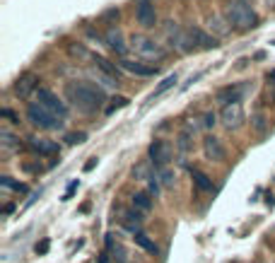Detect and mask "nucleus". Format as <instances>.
Segmentation results:
<instances>
[{
	"label": "nucleus",
	"mask_w": 275,
	"mask_h": 263,
	"mask_svg": "<svg viewBox=\"0 0 275 263\" xmlns=\"http://www.w3.org/2000/svg\"><path fill=\"white\" fill-rule=\"evenodd\" d=\"M65 97L82 114H97L99 109H104V102H107V94L99 87H94L92 82H68Z\"/></svg>",
	"instance_id": "obj_1"
},
{
	"label": "nucleus",
	"mask_w": 275,
	"mask_h": 263,
	"mask_svg": "<svg viewBox=\"0 0 275 263\" xmlns=\"http://www.w3.org/2000/svg\"><path fill=\"white\" fill-rule=\"evenodd\" d=\"M227 20L242 31L253 29V27L258 25V15L248 7L247 2H242V0H237V2H229V5H227Z\"/></svg>",
	"instance_id": "obj_2"
},
{
	"label": "nucleus",
	"mask_w": 275,
	"mask_h": 263,
	"mask_svg": "<svg viewBox=\"0 0 275 263\" xmlns=\"http://www.w3.org/2000/svg\"><path fill=\"white\" fill-rule=\"evenodd\" d=\"M131 49H133V53L140 56L142 60H165V56H166V51L160 44H155L152 39H147V36H142V34H136V36L131 39Z\"/></svg>",
	"instance_id": "obj_3"
},
{
	"label": "nucleus",
	"mask_w": 275,
	"mask_h": 263,
	"mask_svg": "<svg viewBox=\"0 0 275 263\" xmlns=\"http://www.w3.org/2000/svg\"><path fill=\"white\" fill-rule=\"evenodd\" d=\"M27 118H29L31 126H36V128H41V131H55V128L63 126V121L55 118L51 111H46L39 102H34V104L27 106Z\"/></svg>",
	"instance_id": "obj_4"
},
{
	"label": "nucleus",
	"mask_w": 275,
	"mask_h": 263,
	"mask_svg": "<svg viewBox=\"0 0 275 263\" xmlns=\"http://www.w3.org/2000/svg\"><path fill=\"white\" fill-rule=\"evenodd\" d=\"M165 36H166V41H169V46H171V49H176V51H181V53H189V51L195 49L189 29H181L176 22H166L165 25Z\"/></svg>",
	"instance_id": "obj_5"
},
{
	"label": "nucleus",
	"mask_w": 275,
	"mask_h": 263,
	"mask_svg": "<svg viewBox=\"0 0 275 263\" xmlns=\"http://www.w3.org/2000/svg\"><path fill=\"white\" fill-rule=\"evenodd\" d=\"M36 97H39V104L46 109V111H51L55 118H63L68 116V106L58 99V94L55 92H51V89H46V87H39L36 89Z\"/></svg>",
	"instance_id": "obj_6"
},
{
	"label": "nucleus",
	"mask_w": 275,
	"mask_h": 263,
	"mask_svg": "<svg viewBox=\"0 0 275 263\" xmlns=\"http://www.w3.org/2000/svg\"><path fill=\"white\" fill-rule=\"evenodd\" d=\"M171 145L166 143V140H152L150 143V150H147V155H150V162L157 167V169H165L169 167V162H171Z\"/></svg>",
	"instance_id": "obj_7"
},
{
	"label": "nucleus",
	"mask_w": 275,
	"mask_h": 263,
	"mask_svg": "<svg viewBox=\"0 0 275 263\" xmlns=\"http://www.w3.org/2000/svg\"><path fill=\"white\" fill-rule=\"evenodd\" d=\"M136 20H138V25L145 27V29H152L157 25V10H155V2L152 0H138Z\"/></svg>",
	"instance_id": "obj_8"
},
{
	"label": "nucleus",
	"mask_w": 275,
	"mask_h": 263,
	"mask_svg": "<svg viewBox=\"0 0 275 263\" xmlns=\"http://www.w3.org/2000/svg\"><path fill=\"white\" fill-rule=\"evenodd\" d=\"M220 118H222V123H224V128L237 131V128L244 123V109H242V104L237 102V104H227V106H222Z\"/></svg>",
	"instance_id": "obj_9"
},
{
	"label": "nucleus",
	"mask_w": 275,
	"mask_h": 263,
	"mask_svg": "<svg viewBox=\"0 0 275 263\" xmlns=\"http://www.w3.org/2000/svg\"><path fill=\"white\" fill-rule=\"evenodd\" d=\"M126 73H133V75H140V78H150V75H157L160 68L152 65V63H145V60H128V58H121L118 63Z\"/></svg>",
	"instance_id": "obj_10"
},
{
	"label": "nucleus",
	"mask_w": 275,
	"mask_h": 263,
	"mask_svg": "<svg viewBox=\"0 0 275 263\" xmlns=\"http://www.w3.org/2000/svg\"><path fill=\"white\" fill-rule=\"evenodd\" d=\"M34 89H39V78H36L34 73H25V75L15 82V94H17L20 99H27Z\"/></svg>",
	"instance_id": "obj_11"
},
{
	"label": "nucleus",
	"mask_w": 275,
	"mask_h": 263,
	"mask_svg": "<svg viewBox=\"0 0 275 263\" xmlns=\"http://www.w3.org/2000/svg\"><path fill=\"white\" fill-rule=\"evenodd\" d=\"M242 94H244V85H227V87H222L215 94V99L220 102L222 106H227V104H237L242 99Z\"/></svg>",
	"instance_id": "obj_12"
},
{
	"label": "nucleus",
	"mask_w": 275,
	"mask_h": 263,
	"mask_svg": "<svg viewBox=\"0 0 275 263\" xmlns=\"http://www.w3.org/2000/svg\"><path fill=\"white\" fill-rule=\"evenodd\" d=\"M189 34H191L193 46H195V49H203V51H210V49H215V46H218V39H215V36L205 34V31H203V29H198V27H191V29H189Z\"/></svg>",
	"instance_id": "obj_13"
},
{
	"label": "nucleus",
	"mask_w": 275,
	"mask_h": 263,
	"mask_svg": "<svg viewBox=\"0 0 275 263\" xmlns=\"http://www.w3.org/2000/svg\"><path fill=\"white\" fill-rule=\"evenodd\" d=\"M27 145H29V150L36 152V155H46V157L58 155V145H55L54 140H46V138H29Z\"/></svg>",
	"instance_id": "obj_14"
},
{
	"label": "nucleus",
	"mask_w": 275,
	"mask_h": 263,
	"mask_svg": "<svg viewBox=\"0 0 275 263\" xmlns=\"http://www.w3.org/2000/svg\"><path fill=\"white\" fill-rule=\"evenodd\" d=\"M104 39H107V44H109L111 51H116L118 56L126 53V41H123V34H121L118 27H109V29L104 31Z\"/></svg>",
	"instance_id": "obj_15"
},
{
	"label": "nucleus",
	"mask_w": 275,
	"mask_h": 263,
	"mask_svg": "<svg viewBox=\"0 0 275 263\" xmlns=\"http://www.w3.org/2000/svg\"><path fill=\"white\" fill-rule=\"evenodd\" d=\"M203 152H205L208 159H215V162H220L222 157H224V150H222L220 140H218L215 135H208V138L203 140Z\"/></svg>",
	"instance_id": "obj_16"
},
{
	"label": "nucleus",
	"mask_w": 275,
	"mask_h": 263,
	"mask_svg": "<svg viewBox=\"0 0 275 263\" xmlns=\"http://www.w3.org/2000/svg\"><path fill=\"white\" fill-rule=\"evenodd\" d=\"M107 254H109V259H113L116 263H126L128 261V259H126V249H123V246H121L111 234L107 237Z\"/></svg>",
	"instance_id": "obj_17"
},
{
	"label": "nucleus",
	"mask_w": 275,
	"mask_h": 263,
	"mask_svg": "<svg viewBox=\"0 0 275 263\" xmlns=\"http://www.w3.org/2000/svg\"><path fill=\"white\" fill-rule=\"evenodd\" d=\"M121 222H123V227H126V230H131L133 234H138V230H140V225H142V212H138L136 208H133V210L123 212Z\"/></svg>",
	"instance_id": "obj_18"
},
{
	"label": "nucleus",
	"mask_w": 275,
	"mask_h": 263,
	"mask_svg": "<svg viewBox=\"0 0 275 263\" xmlns=\"http://www.w3.org/2000/svg\"><path fill=\"white\" fill-rule=\"evenodd\" d=\"M193 133H195V126H193V123H189V126L181 131V135H179V150H181L184 155L193 150Z\"/></svg>",
	"instance_id": "obj_19"
},
{
	"label": "nucleus",
	"mask_w": 275,
	"mask_h": 263,
	"mask_svg": "<svg viewBox=\"0 0 275 263\" xmlns=\"http://www.w3.org/2000/svg\"><path fill=\"white\" fill-rule=\"evenodd\" d=\"M176 82H179V78H176V73H174V75H166L165 80H162V82H160V85H157V87H155V92H152V94H150V102H155V99H157V97H162V94H165V92H169V89L174 87V85H176Z\"/></svg>",
	"instance_id": "obj_20"
},
{
	"label": "nucleus",
	"mask_w": 275,
	"mask_h": 263,
	"mask_svg": "<svg viewBox=\"0 0 275 263\" xmlns=\"http://www.w3.org/2000/svg\"><path fill=\"white\" fill-rule=\"evenodd\" d=\"M133 208H136L138 212H150L152 210V198H150V193H145V191H140L133 196Z\"/></svg>",
	"instance_id": "obj_21"
},
{
	"label": "nucleus",
	"mask_w": 275,
	"mask_h": 263,
	"mask_svg": "<svg viewBox=\"0 0 275 263\" xmlns=\"http://www.w3.org/2000/svg\"><path fill=\"white\" fill-rule=\"evenodd\" d=\"M191 176H193V184H195L200 191H213V181H210L208 174H203L200 169H191Z\"/></svg>",
	"instance_id": "obj_22"
},
{
	"label": "nucleus",
	"mask_w": 275,
	"mask_h": 263,
	"mask_svg": "<svg viewBox=\"0 0 275 263\" xmlns=\"http://www.w3.org/2000/svg\"><path fill=\"white\" fill-rule=\"evenodd\" d=\"M136 244L140 246V249H145L147 254H152V256H157V251H160V249H157V244H155L147 234H142V232L136 234Z\"/></svg>",
	"instance_id": "obj_23"
},
{
	"label": "nucleus",
	"mask_w": 275,
	"mask_h": 263,
	"mask_svg": "<svg viewBox=\"0 0 275 263\" xmlns=\"http://www.w3.org/2000/svg\"><path fill=\"white\" fill-rule=\"evenodd\" d=\"M94 63H97V68L107 75V78H113V80H118V73H116V68L111 65L107 58H102V56H94Z\"/></svg>",
	"instance_id": "obj_24"
},
{
	"label": "nucleus",
	"mask_w": 275,
	"mask_h": 263,
	"mask_svg": "<svg viewBox=\"0 0 275 263\" xmlns=\"http://www.w3.org/2000/svg\"><path fill=\"white\" fill-rule=\"evenodd\" d=\"M0 184H2L5 188H12V191H17V193H27V191H29V188L25 186V184L15 181L12 176H2V179H0Z\"/></svg>",
	"instance_id": "obj_25"
},
{
	"label": "nucleus",
	"mask_w": 275,
	"mask_h": 263,
	"mask_svg": "<svg viewBox=\"0 0 275 263\" xmlns=\"http://www.w3.org/2000/svg\"><path fill=\"white\" fill-rule=\"evenodd\" d=\"M133 179H138V181H150V179H152L147 162H140L138 167H133Z\"/></svg>",
	"instance_id": "obj_26"
},
{
	"label": "nucleus",
	"mask_w": 275,
	"mask_h": 263,
	"mask_svg": "<svg viewBox=\"0 0 275 263\" xmlns=\"http://www.w3.org/2000/svg\"><path fill=\"white\" fill-rule=\"evenodd\" d=\"M157 179H160V184H162V186H166V188H171V186L176 184V176H174V172H171L169 167H165V169H160V174H157Z\"/></svg>",
	"instance_id": "obj_27"
},
{
	"label": "nucleus",
	"mask_w": 275,
	"mask_h": 263,
	"mask_svg": "<svg viewBox=\"0 0 275 263\" xmlns=\"http://www.w3.org/2000/svg\"><path fill=\"white\" fill-rule=\"evenodd\" d=\"M111 102H113V104H109V106H107V114H113L116 109H123V106H128V99H126V97H113Z\"/></svg>",
	"instance_id": "obj_28"
},
{
	"label": "nucleus",
	"mask_w": 275,
	"mask_h": 263,
	"mask_svg": "<svg viewBox=\"0 0 275 263\" xmlns=\"http://www.w3.org/2000/svg\"><path fill=\"white\" fill-rule=\"evenodd\" d=\"M0 138H2V145H5V147H17V145H20V138L10 135L7 131H0Z\"/></svg>",
	"instance_id": "obj_29"
},
{
	"label": "nucleus",
	"mask_w": 275,
	"mask_h": 263,
	"mask_svg": "<svg viewBox=\"0 0 275 263\" xmlns=\"http://www.w3.org/2000/svg\"><path fill=\"white\" fill-rule=\"evenodd\" d=\"M84 140H87L84 133H68V135H65V143H68V145H80Z\"/></svg>",
	"instance_id": "obj_30"
},
{
	"label": "nucleus",
	"mask_w": 275,
	"mask_h": 263,
	"mask_svg": "<svg viewBox=\"0 0 275 263\" xmlns=\"http://www.w3.org/2000/svg\"><path fill=\"white\" fill-rule=\"evenodd\" d=\"M0 116L2 118H7L10 123H20V116L12 111V109H0Z\"/></svg>",
	"instance_id": "obj_31"
},
{
	"label": "nucleus",
	"mask_w": 275,
	"mask_h": 263,
	"mask_svg": "<svg viewBox=\"0 0 275 263\" xmlns=\"http://www.w3.org/2000/svg\"><path fill=\"white\" fill-rule=\"evenodd\" d=\"M147 193H150V196H157V193H160V179H157V176L150 179V191H147Z\"/></svg>",
	"instance_id": "obj_32"
},
{
	"label": "nucleus",
	"mask_w": 275,
	"mask_h": 263,
	"mask_svg": "<svg viewBox=\"0 0 275 263\" xmlns=\"http://www.w3.org/2000/svg\"><path fill=\"white\" fill-rule=\"evenodd\" d=\"M75 188H78V181H70V186L65 188V193H63V201H70L73 198V193H75Z\"/></svg>",
	"instance_id": "obj_33"
},
{
	"label": "nucleus",
	"mask_w": 275,
	"mask_h": 263,
	"mask_svg": "<svg viewBox=\"0 0 275 263\" xmlns=\"http://www.w3.org/2000/svg\"><path fill=\"white\" fill-rule=\"evenodd\" d=\"M215 123H218V116H215V114H205V116H203V126H205V128H213Z\"/></svg>",
	"instance_id": "obj_34"
},
{
	"label": "nucleus",
	"mask_w": 275,
	"mask_h": 263,
	"mask_svg": "<svg viewBox=\"0 0 275 263\" xmlns=\"http://www.w3.org/2000/svg\"><path fill=\"white\" fill-rule=\"evenodd\" d=\"M49 246H51V244H49V239H44L41 244H36V254H46V251H49Z\"/></svg>",
	"instance_id": "obj_35"
},
{
	"label": "nucleus",
	"mask_w": 275,
	"mask_h": 263,
	"mask_svg": "<svg viewBox=\"0 0 275 263\" xmlns=\"http://www.w3.org/2000/svg\"><path fill=\"white\" fill-rule=\"evenodd\" d=\"M94 167H97V157H89V162L84 164V172H92Z\"/></svg>",
	"instance_id": "obj_36"
},
{
	"label": "nucleus",
	"mask_w": 275,
	"mask_h": 263,
	"mask_svg": "<svg viewBox=\"0 0 275 263\" xmlns=\"http://www.w3.org/2000/svg\"><path fill=\"white\" fill-rule=\"evenodd\" d=\"M253 123H256V128H258V131H263V128H266V123H263V116H256V118H253Z\"/></svg>",
	"instance_id": "obj_37"
},
{
	"label": "nucleus",
	"mask_w": 275,
	"mask_h": 263,
	"mask_svg": "<svg viewBox=\"0 0 275 263\" xmlns=\"http://www.w3.org/2000/svg\"><path fill=\"white\" fill-rule=\"evenodd\" d=\"M99 263H109V254H107V251H104V254L99 256Z\"/></svg>",
	"instance_id": "obj_38"
}]
</instances>
